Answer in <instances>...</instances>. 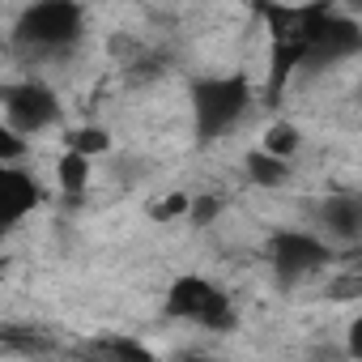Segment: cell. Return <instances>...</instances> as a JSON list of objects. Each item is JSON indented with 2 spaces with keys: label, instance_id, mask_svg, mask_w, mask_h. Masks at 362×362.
Listing matches in <instances>:
<instances>
[{
  "label": "cell",
  "instance_id": "obj_1",
  "mask_svg": "<svg viewBox=\"0 0 362 362\" xmlns=\"http://www.w3.org/2000/svg\"><path fill=\"white\" fill-rule=\"evenodd\" d=\"M332 0H307V5H277L264 13V26H269V73H264V86H260V98L269 107H281L286 90L294 77H303V60H307V47L320 30V22L328 18Z\"/></svg>",
  "mask_w": 362,
  "mask_h": 362
},
{
  "label": "cell",
  "instance_id": "obj_2",
  "mask_svg": "<svg viewBox=\"0 0 362 362\" xmlns=\"http://www.w3.org/2000/svg\"><path fill=\"white\" fill-rule=\"evenodd\" d=\"M86 26L90 18L81 0H30L9 30V43L30 60H52V56L77 52L86 39Z\"/></svg>",
  "mask_w": 362,
  "mask_h": 362
},
{
  "label": "cell",
  "instance_id": "obj_3",
  "mask_svg": "<svg viewBox=\"0 0 362 362\" xmlns=\"http://www.w3.org/2000/svg\"><path fill=\"white\" fill-rule=\"evenodd\" d=\"M192 103V128L201 145H214L230 136L256 107V86L243 73H222V77H197L188 86Z\"/></svg>",
  "mask_w": 362,
  "mask_h": 362
},
{
  "label": "cell",
  "instance_id": "obj_4",
  "mask_svg": "<svg viewBox=\"0 0 362 362\" xmlns=\"http://www.w3.org/2000/svg\"><path fill=\"white\" fill-rule=\"evenodd\" d=\"M162 315H166V320H184V324L205 328V332H230L235 320H239L235 298H230L214 277H201V273H179V277L166 286Z\"/></svg>",
  "mask_w": 362,
  "mask_h": 362
},
{
  "label": "cell",
  "instance_id": "obj_5",
  "mask_svg": "<svg viewBox=\"0 0 362 362\" xmlns=\"http://www.w3.org/2000/svg\"><path fill=\"white\" fill-rule=\"evenodd\" d=\"M264 256H269L273 281H277L281 290H294L298 281L324 273V269L337 260V252H332V243H328L324 235H315V230H294V226L273 230L269 243H264Z\"/></svg>",
  "mask_w": 362,
  "mask_h": 362
},
{
  "label": "cell",
  "instance_id": "obj_6",
  "mask_svg": "<svg viewBox=\"0 0 362 362\" xmlns=\"http://www.w3.org/2000/svg\"><path fill=\"white\" fill-rule=\"evenodd\" d=\"M358 56H362V22L332 5L328 18L320 22L311 47H307L303 77H324V73H332V69H341V64H349Z\"/></svg>",
  "mask_w": 362,
  "mask_h": 362
},
{
  "label": "cell",
  "instance_id": "obj_7",
  "mask_svg": "<svg viewBox=\"0 0 362 362\" xmlns=\"http://www.w3.org/2000/svg\"><path fill=\"white\" fill-rule=\"evenodd\" d=\"M0 98H5V124H13L26 136H39V132H47V128H56L64 119L60 94L47 81H39V77L5 86V94H0Z\"/></svg>",
  "mask_w": 362,
  "mask_h": 362
},
{
  "label": "cell",
  "instance_id": "obj_8",
  "mask_svg": "<svg viewBox=\"0 0 362 362\" xmlns=\"http://www.w3.org/2000/svg\"><path fill=\"white\" fill-rule=\"evenodd\" d=\"M43 205H47L43 179L22 162H0V235H13Z\"/></svg>",
  "mask_w": 362,
  "mask_h": 362
},
{
  "label": "cell",
  "instance_id": "obj_9",
  "mask_svg": "<svg viewBox=\"0 0 362 362\" xmlns=\"http://www.w3.org/2000/svg\"><path fill=\"white\" fill-rule=\"evenodd\" d=\"M315 222L337 243H362V192L337 188L315 205Z\"/></svg>",
  "mask_w": 362,
  "mask_h": 362
},
{
  "label": "cell",
  "instance_id": "obj_10",
  "mask_svg": "<svg viewBox=\"0 0 362 362\" xmlns=\"http://www.w3.org/2000/svg\"><path fill=\"white\" fill-rule=\"evenodd\" d=\"M243 170H247L252 184L264 188V192L286 188V184H290V175H294L290 158H281V153H273V149H264V145H252V149L243 153Z\"/></svg>",
  "mask_w": 362,
  "mask_h": 362
},
{
  "label": "cell",
  "instance_id": "obj_11",
  "mask_svg": "<svg viewBox=\"0 0 362 362\" xmlns=\"http://www.w3.org/2000/svg\"><path fill=\"white\" fill-rule=\"evenodd\" d=\"M90 162H94V158H86V153H77V149H64V153L56 158V184H60V192H64L69 201H81V197H86V188H90Z\"/></svg>",
  "mask_w": 362,
  "mask_h": 362
},
{
  "label": "cell",
  "instance_id": "obj_12",
  "mask_svg": "<svg viewBox=\"0 0 362 362\" xmlns=\"http://www.w3.org/2000/svg\"><path fill=\"white\" fill-rule=\"evenodd\" d=\"M64 149H77V153H86V158H103V153L111 149V132H107V128H73V132L64 136Z\"/></svg>",
  "mask_w": 362,
  "mask_h": 362
},
{
  "label": "cell",
  "instance_id": "obj_13",
  "mask_svg": "<svg viewBox=\"0 0 362 362\" xmlns=\"http://www.w3.org/2000/svg\"><path fill=\"white\" fill-rule=\"evenodd\" d=\"M260 145L273 149V153H281V158H294L298 145H303V136H298V128H294L290 119H277V124L264 128V141H260Z\"/></svg>",
  "mask_w": 362,
  "mask_h": 362
},
{
  "label": "cell",
  "instance_id": "obj_14",
  "mask_svg": "<svg viewBox=\"0 0 362 362\" xmlns=\"http://www.w3.org/2000/svg\"><path fill=\"white\" fill-rule=\"evenodd\" d=\"M90 349L103 354V358H128V362H149V358H153L141 341H128V337H98Z\"/></svg>",
  "mask_w": 362,
  "mask_h": 362
},
{
  "label": "cell",
  "instance_id": "obj_15",
  "mask_svg": "<svg viewBox=\"0 0 362 362\" xmlns=\"http://www.w3.org/2000/svg\"><path fill=\"white\" fill-rule=\"evenodd\" d=\"M188 214H192V197L188 192H170L158 205H149V218L153 222H175V218H188Z\"/></svg>",
  "mask_w": 362,
  "mask_h": 362
},
{
  "label": "cell",
  "instance_id": "obj_16",
  "mask_svg": "<svg viewBox=\"0 0 362 362\" xmlns=\"http://www.w3.org/2000/svg\"><path fill=\"white\" fill-rule=\"evenodd\" d=\"M30 141H35V136L18 132L13 124H0V162H22L26 149H30Z\"/></svg>",
  "mask_w": 362,
  "mask_h": 362
},
{
  "label": "cell",
  "instance_id": "obj_17",
  "mask_svg": "<svg viewBox=\"0 0 362 362\" xmlns=\"http://www.w3.org/2000/svg\"><path fill=\"white\" fill-rule=\"evenodd\" d=\"M218 209H222V201H218V197H197L188 218H192L197 226H205V222H214V218H218Z\"/></svg>",
  "mask_w": 362,
  "mask_h": 362
},
{
  "label": "cell",
  "instance_id": "obj_18",
  "mask_svg": "<svg viewBox=\"0 0 362 362\" xmlns=\"http://www.w3.org/2000/svg\"><path fill=\"white\" fill-rule=\"evenodd\" d=\"M328 298H362V277H341L328 286Z\"/></svg>",
  "mask_w": 362,
  "mask_h": 362
},
{
  "label": "cell",
  "instance_id": "obj_19",
  "mask_svg": "<svg viewBox=\"0 0 362 362\" xmlns=\"http://www.w3.org/2000/svg\"><path fill=\"white\" fill-rule=\"evenodd\" d=\"M345 354L362 362V315H354L349 328H345Z\"/></svg>",
  "mask_w": 362,
  "mask_h": 362
},
{
  "label": "cell",
  "instance_id": "obj_20",
  "mask_svg": "<svg viewBox=\"0 0 362 362\" xmlns=\"http://www.w3.org/2000/svg\"><path fill=\"white\" fill-rule=\"evenodd\" d=\"M277 5H290V0H252V13L256 18H264L269 9H277Z\"/></svg>",
  "mask_w": 362,
  "mask_h": 362
},
{
  "label": "cell",
  "instance_id": "obj_21",
  "mask_svg": "<svg viewBox=\"0 0 362 362\" xmlns=\"http://www.w3.org/2000/svg\"><path fill=\"white\" fill-rule=\"evenodd\" d=\"M354 5H362V0H354Z\"/></svg>",
  "mask_w": 362,
  "mask_h": 362
}]
</instances>
